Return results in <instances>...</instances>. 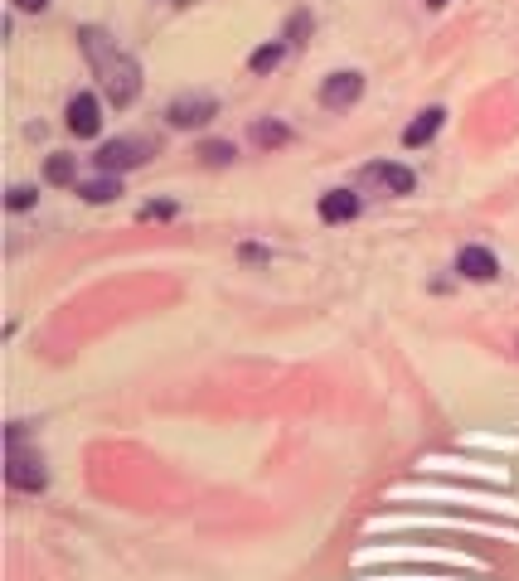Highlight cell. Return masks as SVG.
Masks as SVG:
<instances>
[{"mask_svg":"<svg viewBox=\"0 0 519 581\" xmlns=\"http://www.w3.org/2000/svg\"><path fill=\"white\" fill-rule=\"evenodd\" d=\"M78 44L97 68V82H103V97L112 107H132L142 97V68H136L132 53L117 49V39H107L97 24H88V30H78Z\"/></svg>","mask_w":519,"mask_h":581,"instance_id":"obj_1","label":"cell"},{"mask_svg":"<svg viewBox=\"0 0 519 581\" xmlns=\"http://www.w3.org/2000/svg\"><path fill=\"white\" fill-rule=\"evenodd\" d=\"M5 479L15 489H30V494H39V489L49 485L44 460H39L34 450H24V427H10V465H5Z\"/></svg>","mask_w":519,"mask_h":581,"instance_id":"obj_2","label":"cell"},{"mask_svg":"<svg viewBox=\"0 0 519 581\" xmlns=\"http://www.w3.org/2000/svg\"><path fill=\"white\" fill-rule=\"evenodd\" d=\"M359 92H364V78L349 68V73H330L326 82H320V102H326L330 111H340V107H355L359 102Z\"/></svg>","mask_w":519,"mask_h":581,"instance_id":"obj_3","label":"cell"},{"mask_svg":"<svg viewBox=\"0 0 519 581\" xmlns=\"http://www.w3.org/2000/svg\"><path fill=\"white\" fill-rule=\"evenodd\" d=\"M214 111H219V102L200 92V97H175L165 117H171V126H180V131H190V126H204L209 117H214Z\"/></svg>","mask_w":519,"mask_h":581,"instance_id":"obj_4","label":"cell"},{"mask_svg":"<svg viewBox=\"0 0 519 581\" xmlns=\"http://www.w3.org/2000/svg\"><path fill=\"white\" fill-rule=\"evenodd\" d=\"M68 131L73 136H97V126H103V107H97V97L93 92H78L73 102H68Z\"/></svg>","mask_w":519,"mask_h":581,"instance_id":"obj_5","label":"cell"},{"mask_svg":"<svg viewBox=\"0 0 519 581\" xmlns=\"http://www.w3.org/2000/svg\"><path fill=\"white\" fill-rule=\"evenodd\" d=\"M456 272L466 281H495L500 262H495V252H490V247H461L456 252Z\"/></svg>","mask_w":519,"mask_h":581,"instance_id":"obj_6","label":"cell"},{"mask_svg":"<svg viewBox=\"0 0 519 581\" xmlns=\"http://www.w3.org/2000/svg\"><path fill=\"white\" fill-rule=\"evenodd\" d=\"M142 165V146L136 140H107L103 150H97V169L103 175H122V169Z\"/></svg>","mask_w":519,"mask_h":581,"instance_id":"obj_7","label":"cell"},{"mask_svg":"<svg viewBox=\"0 0 519 581\" xmlns=\"http://www.w3.org/2000/svg\"><path fill=\"white\" fill-rule=\"evenodd\" d=\"M442 117H446L442 107H427V111H417V117L408 121V131H403V146H408V150H417V146H427V140H432V136L442 131Z\"/></svg>","mask_w":519,"mask_h":581,"instance_id":"obj_8","label":"cell"},{"mask_svg":"<svg viewBox=\"0 0 519 581\" xmlns=\"http://www.w3.org/2000/svg\"><path fill=\"white\" fill-rule=\"evenodd\" d=\"M359 214V199L349 189H330V194H320V218L326 223H349Z\"/></svg>","mask_w":519,"mask_h":581,"instance_id":"obj_9","label":"cell"},{"mask_svg":"<svg viewBox=\"0 0 519 581\" xmlns=\"http://www.w3.org/2000/svg\"><path fill=\"white\" fill-rule=\"evenodd\" d=\"M374 179H384L394 194H413V184H417L408 165H374Z\"/></svg>","mask_w":519,"mask_h":581,"instance_id":"obj_10","label":"cell"},{"mask_svg":"<svg viewBox=\"0 0 519 581\" xmlns=\"http://www.w3.org/2000/svg\"><path fill=\"white\" fill-rule=\"evenodd\" d=\"M78 194H83L88 204H107V199H117V194H122V184L112 179V175H103V179H83Z\"/></svg>","mask_w":519,"mask_h":581,"instance_id":"obj_11","label":"cell"},{"mask_svg":"<svg viewBox=\"0 0 519 581\" xmlns=\"http://www.w3.org/2000/svg\"><path fill=\"white\" fill-rule=\"evenodd\" d=\"M252 140H258L262 150H272V146H287L291 131H287L282 121H258V126H252Z\"/></svg>","mask_w":519,"mask_h":581,"instance_id":"obj_12","label":"cell"},{"mask_svg":"<svg viewBox=\"0 0 519 581\" xmlns=\"http://www.w3.org/2000/svg\"><path fill=\"white\" fill-rule=\"evenodd\" d=\"M282 53H287V44H262V49L248 59V68H252V73H272V68L282 63Z\"/></svg>","mask_w":519,"mask_h":581,"instance_id":"obj_13","label":"cell"},{"mask_svg":"<svg viewBox=\"0 0 519 581\" xmlns=\"http://www.w3.org/2000/svg\"><path fill=\"white\" fill-rule=\"evenodd\" d=\"M44 179L49 184H73V155H49V165H44Z\"/></svg>","mask_w":519,"mask_h":581,"instance_id":"obj_14","label":"cell"},{"mask_svg":"<svg viewBox=\"0 0 519 581\" xmlns=\"http://www.w3.org/2000/svg\"><path fill=\"white\" fill-rule=\"evenodd\" d=\"M204 160H209V165H229V160H233V146H229V140H209V146H204Z\"/></svg>","mask_w":519,"mask_h":581,"instance_id":"obj_15","label":"cell"},{"mask_svg":"<svg viewBox=\"0 0 519 581\" xmlns=\"http://www.w3.org/2000/svg\"><path fill=\"white\" fill-rule=\"evenodd\" d=\"M311 30V10H301V15H291V24H287V44H301V34Z\"/></svg>","mask_w":519,"mask_h":581,"instance_id":"obj_16","label":"cell"},{"mask_svg":"<svg viewBox=\"0 0 519 581\" xmlns=\"http://www.w3.org/2000/svg\"><path fill=\"white\" fill-rule=\"evenodd\" d=\"M34 194H39V189H30V184H20V189H10V208H30V204H34Z\"/></svg>","mask_w":519,"mask_h":581,"instance_id":"obj_17","label":"cell"},{"mask_svg":"<svg viewBox=\"0 0 519 581\" xmlns=\"http://www.w3.org/2000/svg\"><path fill=\"white\" fill-rule=\"evenodd\" d=\"M171 214H175V204H146V208H142L146 223H151V218H171Z\"/></svg>","mask_w":519,"mask_h":581,"instance_id":"obj_18","label":"cell"},{"mask_svg":"<svg viewBox=\"0 0 519 581\" xmlns=\"http://www.w3.org/2000/svg\"><path fill=\"white\" fill-rule=\"evenodd\" d=\"M15 10H30V15H39V10H49V0H15Z\"/></svg>","mask_w":519,"mask_h":581,"instance_id":"obj_19","label":"cell"},{"mask_svg":"<svg viewBox=\"0 0 519 581\" xmlns=\"http://www.w3.org/2000/svg\"><path fill=\"white\" fill-rule=\"evenodd\" d=\"M427 5H432V10H442V5H446V0H427Z\"/></svg>","mask_w":519,"mask_h":581,"instance_id":"obj_20","label":"cell"}]
</instances>
